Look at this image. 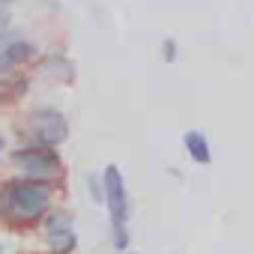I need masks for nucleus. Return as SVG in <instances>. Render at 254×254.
Returning a JSON list of instances; mask_svg holds the SVG:
<instances>
[{
  "label": "nucleus",
  "instance_id": "3",
  "mask_svg": "<svg viewBox=\"0 0 254 254\" xmlns=\"http://www.w3.org/2000/svg\"><path fill=\"white\" fill-rule=\"evenodd\" d=\"M102 189H105V203L111 212V227L114 224H126L129 218V194H126V183L117 165H108L102 174Z\"/></svg>",
  "mask_w": 254,
  "mask_h": 254
},
{
  "label": "nucleus",
  "instance_id": "6",
  "mask_svg": "<svg viewBox=\"0 0 254 254\" xmlns=\"http://www.w3.org/2000/svg\"><path fill=\"white\" fill-rule=\"evenodd\" d=\"M36 57V45L27 42V39H15L9 42L3 51H0V69H12V66H21L27 60Z\"/></svg>",
  "mask_w": 254,
  "mask_h": 254
},
{
  "label": "nucleus",
  "instance_id": "7",
  "mask_svg": "<svg viewBox=\"0 0 254 254\" xmlns=\"http://www.w3.org/2000/svg\"><path fill=\"white\" fill-rule=\"evenodd\" d=\"M183 144H186V153H189L197 165H209V162H212L209 141H206V135H203V132H197V129L186 132V135H183Z\"/></svg>",
  "mask_w": 254,
  "mask_h": 254
},
{
  "label": "nucleus",
  "instance_id": "2",
  "mask_svg": "<svg viewBox=\"0 0 254 254\" xmlns=\"http://www.w3.org/2000/svg\"><path fill=\"white\" fill-rule=\"evenodd\" d=\"M27 132L39 147H57L69 138V123L57 108H33L27 114Z\"/></svg>",
  "mask_w": 254,
  "mask_h": 254
},
{
  "label": "nucleus",
  "instance_id": "13",
  "mask_svg": "<svg viewBox=\"0 0 254 254\" xmlns=\"http://www.w3.org/2000/svg\"><path fill=\"white\" fill-rule=\"evenodd\" d=\"M120 254H135V251H120Z\"/></svg>",
  "mask_w": 254,
  "mask_h": 254
},
{
  "label": "nucleus",
  "instance_id": "5",
  "mask_svg": "<svg viewBox=\"0 0 254 254\" xmlns=\"http://www.w3.org/2000/svg\"><path fill=\"white\" fill-rule=\"evenodd\" d=\"M48 236H51L54 242H60V251H57V254L69 251V248L75 245L72 215H66V212H51V215H48Z\"/></svg>",
  "mask_w": 254,
  "mask_h": 254
},
{
  "label": "nucleus",
  "instance_id": "10",
  "mask_svg": "<svg viewBox=\"0 0 254 254\" xmlns=\"http://www.w3.org/2000/svg\"><path fill=\"white\" fill-rule=\"evenodd\" d=\"M90 191H93V197H96V200H99V197H105V189H102L99 177H90Z\"/></svg>",
  "mask_w": 254,
  "mask_h": 254
},
{
  "label": "nucleus",
  "instance_id": "1",
  "mask_svg": "<svg viewBox=\"0 0 254 254\" xmlns=\"http://www.w3.org/2000/svg\"><path fill=\"white\" fill-rule=\"evenodd\" d=\"M48 186L39 180H9L3 189H0V206H3L9 215L15 218H36L45 212L48 206Z\"/></svg>",
  "mask_w": 254,
  "mask_h": 254
},
{
  "label": "nucleus",
  "instance_id": "8",
  "mask_svg": "<svg viewBox=\"0 0 254 254\" xmlns=\"http://www.w3.org/2000/svg\"><path fill=\"white\" fill-rule=\"evenodd\" d=\"M24 93H27V81L21 75H3V78H0V102H3V105L18 102Z\"/></svg>",
  "mask_w": 254,
  "mask_h": 254
},
{
  "label": "nucleus",
  "instance_id": "11",
  "mask_svg": "<svg viewBox=\"0 0 254 254\" xmlns=\"http://www.w3.org/2000/svg\"><path fill=\"white\" fill-rule=\"evenodd\" d=\"M6 27H9V15H6V12H3V9H0V33H3V30H6Z\"/></svg>",
  "mask_w": 254,
  "mask_h": 254
},
{
  "label": "nucleus",
  "instance_id": "15",
  "mask_svg": "<svg viewBox=\"0 0 254 254\" xmlns=\"http://www.w3.org/2000/svg\"><path fill=\"white\" fill-rule=\"evenodd\" d=\"M0 3H6V0H0Z\"/></svg>",
  "mask_w": 254,
  "mask_h": 254
},
{
  "label": "nucleus",
  "instance_id": "9",
  "mask_svg": "<svg viewBox=\"0 0 254 254\" xmlns=\"http://www.w3.org/2000/svg\"><path fill=\"white\" fill-rule=\"evenodd\" d=\"M162 57H165L168 63L177 57V42H174V39H165V42H162Z\"/></svg>",
  "mask_w": 254,
  "mask_h": 254
},
{
  "label": "nucleus",
  "instance_id": "4",
  "mask_svg": "<svg viewBox=\"0 0 254 254\" xmlns=\"http://www.w3.org/2000/svg\"><path fill=\"white\" fill-rule=\"evenodd\" d=\"M15 168H21L30 180H45L60 174V159L51 147H30L15 153Z\"/></svg>",
  "mask_w": 254,
  "mask_h": 254
},
{
  "label": "nucleus",
  "instance_id": "12",
  "mask_svg": "<svg viewBox=\"0 0 254 254\" xmlns=\"http://www.w3.org/2000/svg\"><path fill=\"white\" fill-rule=\"evenodd\" d=\"M3 147H6V141H3V135H0V153H3Z\"/></svg>",
  "mask_w": 254,
  "mask_h": 254
},
{
  "label": "nucleus",
  "instance_id": "14",
  "mask_svg": "<svg viewBox=\"0 0 254 254\" xmlns=\"http://www.w3.org/2000/svg\"><path fill=\"white\" fill-rule=\"evenodd\" d=\"M0 254H3V245H0Z\"/></svg>",
  "mask_w": 254,
  "mask_h": 254
}]
</instances>
